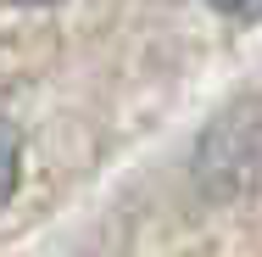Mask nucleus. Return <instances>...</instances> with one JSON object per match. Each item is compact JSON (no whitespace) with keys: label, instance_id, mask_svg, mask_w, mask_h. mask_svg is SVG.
Returning a JSON list of instances; mask_svg holds the SVG:
<instances>
[{"label":"nucleus","instance_id":"1","mask_svg":"<svg viewBox=\"0 0 262 257\" xmlns=\"http://www.w3.org/2000/svg\"><path fill=\"white\" fill-rule=\"evenodd\" d=\"M23 156H28V140H23V123L11 112H0V207L17 196L23 185Z\"/></svg>","mask_w":262,"mask_h":257},{"label":"nucleus","instance_id":"2","mask_svg":"<svg viewBox=\"0 0 262 257\" xmlns=\"http://www.w3.org/2000/svg\"><path fill=\"white\" fill-rule=\"evenodd\" d=\"M217 17H234V23H262V0H207Z\"/></svg>","mask_w":262,"mask_h":257}]
</instances>
